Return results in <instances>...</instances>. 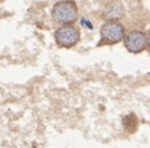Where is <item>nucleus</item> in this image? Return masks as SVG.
<instances>
[{
	"label": "nucleus",
	"mask_w": 150,
	"mask_h": 148,
	"mask_svg": "<svg viewBox=\"0 0 150 148\" xmlns=\"http://www.w3.org/2000/svg\"><path fill=\"white\" fill-rule=\"evenodd\" d=\"M80 40V31L73 25H65L55 31V41L62 47H73Z\"/></svg>",
	"instance_id": "obj_2"
},
{
	"label": "nucleus",
	"mask_w": 150,
	"mask_h": 148,
	"mask_svg": "<svg viewBox=\"0 0 150 148\" xmlns=\"http://www.w3.org/2000/svg\"><path fill=\"white\" fill-rule=\"evenodd\" d=\"M51 15L55 21L69 25L71 22H75L78 19V6L73 0H62L53 6Z\"/></svg>",
	"instance_id": "obj_1"
},
{
	"label": "nucleus",
	"mask_w": 150,
	"mask_h": 148,
	"mask_svg": "<svg viewBox=\"0 0 150 148\" xmlns=\"http://www.w3.org/2000/svg\"><path fill=\"white\" fill-rule=\"evenodd\" d=\"M124 43L126 49L130 52L138 54V52H142L146 47L148 39H146V35L142 31H131L126 35V38L124 39Z\"/></svg>",
	"instance_id": "obj_4"
},
{
	"label": "nucleus",
	"mask_w": 150,
	"mask_h": 148,
	"mask_svg": "<svg viewBox=\"0 0 150 148\" xmlns=\"http://www.w3.org/2000/svg\"><path fill=\"white\" fill-rule=\"evenodd\" d=\"M149 40H150V32H149Z\"/></svg>",
	"instance_id": "obj_6"
},
{
	"label": "nucleus",
	"mask_w": 150,
	"mask_h": 148,
	"mask_svg": "<svg viewBox=\"0 0 150 148\" xmlns=\"http://www.w3.org/2000/svg\"><path fill=\"white\" fill-rule=\"evenodd\" d=\"M103 39L110 44L119 43L124 39V26L118 21H106L100 29Z\"/></svg>",
	"instance_id": "obj_3"
},
{
	"label": "nucleus",
	"mask_w": 150,
	"mask_h": 148,
	"mask_svg": "<svg viewBox=\"0 0 150 148\" xmlns=\"http://www.w3.org/2000/svg\"><path fill=\"white\" fill-rule=\"evenodd\" d=\"M103 15H104V17H106V19H110V21L120 19V17L124 15V6L118 1H112L105 6Z\"/></svg>",
	"instance_id": "obj_5"
}]
</instances>
